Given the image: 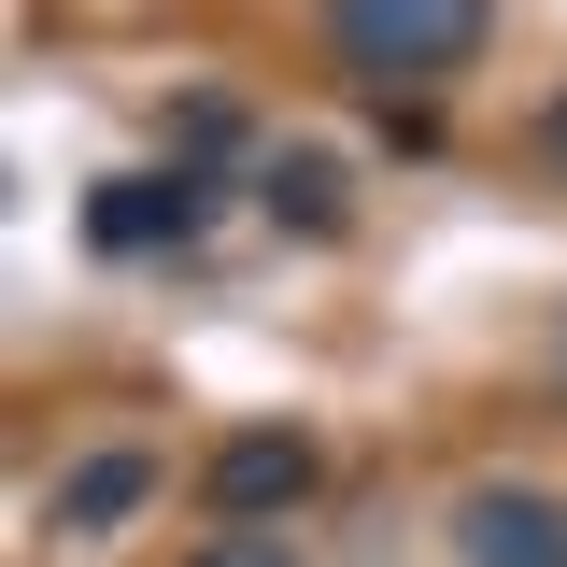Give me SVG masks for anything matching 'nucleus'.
I'll list each match as a JSON object with an SVG mask.
<instances>
[{
	"label": "nucleus",
	"instance_id": "f257e3e1",
	"mask_svg": "<svg viewBox=\"0 0 567 567\" xmlns=\"http://www.w3.org/2000/svg\"><path fill=\"white\" fill-rule=\"evenodd\" d=\"M496 0H327V58L369 85V100H425L483 58Z\"/></svg>",
	"mask_w": 567,
	"mask_h": 567
},
{
	"label": "nucleus",
	"instance_id": "f03ea898",
	"mask_svg": "<svg viewBox=\"0 0 567 567\" xmlns=\"http://www.w3.org/2000/svg\"><path fill=\"white\" fill-rule=\"evenodd\" d=\"M312 483H327V454H312L298 425H227L213 468H199V511H213V525H284Z\"/></svg>",
	"mask_w": 567,
	"mask_h": 567
},
{
	"label": "nucleus",
	"instance_id": "7ed1b4c3",
	"mask_svg": "<svg viewBox=\"0 0 567 567\" xmlns=\"http://www.w3.org/2000/svg\"><path fill=\"white\" fill-rule=\"evenodd\" d=\"M454 554H468V567H567V496L468 483V496H454Z\"/></svg>",
	"mask_w": 567,
	"mask_h": 567
},
{
	"label": "nucleus",
	"instance_id": "20e7f679",
	"mask_svg": "<svg viewBox=\"0 0 567 567\" xmlns=\"http://www.w3.org/2000/svg\"><path fill=\"white\" fill-rule=\"evenodd\" d=\"M199 171H114V185H100V199H85V241H100V256H171V241H185V227H199Z\"/></svg>",
	"mask_w": 567,
	"mask_h": 567
},
{
	"label": "nucleus",
	"instance_id": "39448f33",
	"mask_svg": "<svg viewBox=\"0 0 567 567\" xmlns=\"http://www.w3.org/2000/svg\"><path fill=\"white\" fill-rule=\"evenodd\" d=\"M142 511H156V454H142V440H100V454L58 468V525L71 539H114V525H142Z\"/></svg>",
	"mask_w": 567,
	"mask_h": 567
},
{
	"label": "nucleus",
	"instance_id": "423d86ee",
	"mask_svg": "<svg viewBox=\"0 0 567 567\" xmlns=\"http://www.w3.org/2000/svg\"><path fill=\"white\" fill-rule=\"evenodd\" d=\"M256 199H270V227H298V241H341V227H354L341 156H312V142H284L270 171H256Z\"/></svg>",
	"mask_w": 567,
	"mask_h": 567
},
{
	"label": "nucleus",
	"instance_id": "0eeeda50",
	"mask_svg": "<svg viewBox=\"0 0 567 567\" xmlns=\"http://www.w3.org/2000/svg\"><path fill=\"white\" fill-rule=\"evenodd\" d=\"M185 567H298V554H284V525H213Z\"/></svg>",
	"mask_w": 567,
	"mask_h": 567
},
{
	"label": "nucleus",
	"instance_id": "6e6552de",
	"mask_svg": "<svg viewBox=\"0 0 567 567\" xmlns=\"http://www.w3.org/2000/svg\"><path fill=\"white\" fill-rule=\"evenodd\" d=\"M539 156H554V171H567V100H554V114H539Z\"/></svg>",
	"mask_w": 567,
	"mask_h": 567
},
{
	"label": "nucleus",
	"instance_id": "1a4fd4ad",
	"mask_svg": "<svg viewBox=\"0 0 567 567\" xmlns=\"http://www.w3.org/2000/svg\"><path fill=\"white\" fill-rule=\"evenodd\" d=\"M554 369H567V327H554Z\"/></svg>",
	"mask_w": 567,
	"mask_h": 567
}]
</instances>
